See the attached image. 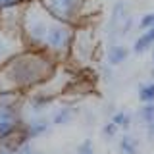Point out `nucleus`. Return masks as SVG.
I'll list each match as a JSON object with an SVG mask.
<instances>
[{
    "label": "nucleus",
    "mask_w": 154,
    "mask_h": 154,
    "mask_svg": "<svg viewBox=\"0 0 154 154\" xmlns=\"http://www.w3.org/2000/svg\"><path fill=\"white\" fill-rule=\"evenodd\" d=\"M118 150L119 154H141V146H139V139L133 133L123 131L119 133L118 139Z\"/></svg>",
    "instance_id": "nucleus-14"
},
{
    "label": "nucleus",
    "mask_w": 154,
    "mask_h": 154,
    "mask_svg": "<svg viewBox=\"0 0 154 154\" xmlns=\"http://www.w3.org/2000/svg\"><path fill=\"white\" fill-rule=\"evenodd\" d=\"M0 154H17V150H14V148L6 146V144H0Z\"/></svg>",
    "instance_id": "nucleus-23"
},
{
    "label": "nucleus",
    "mask_w": 154,
    "mask_h": 154,
    "mask_svg": "<svg viewBox=\"0 0 154 154\" xmlns=\"http://www.w3.org/2000/svg\"><path fill=\"white\" fill-rule=\"evenodd\" d=\"M75 116H77V110H75L73 104L62 102V104H58L56 108L52 110L50 122H52V125H56V127H64V125H69L71 122H73Z\"/></svg>",
    "instance_id": "nucleus-11"
},
{
    "label": "nucleus",
    "mask_w": 154,
    "mask_h": 154,
    "mask_svg": "<svg viewBox=\"0 0 154 154\" xmlns=\"http://www.w3.org/2000/svg\"><path fill=\"white\" fill-rule=\"evenodd\" d=\"M129 54H131V50H129L123 42H112V45L106 48L104 58H106V64H108V66L118 67V66H122V64L127 62Z\"/></svg>",
    "instance_id": "nucleus-12"
},
{
    "label": "nucleus",
    "mask_w": 154,
    "mask_h": 154,
    "mask_svg": "<svg viewBox=\"0 0 154 154\" xmlns=\"http://www.w3.org/2000/svg\"><path fill=\"white\" fill-rule=\"evenodd\" d=\"M137 122L143 125H148L150 122H154V102H144L141 104L137 112Z\"/></svg>",
    "instance_id": "nucleus-17"
},
{
    "label": "nucleus",
    "mask_w": 154,
    "mask_h": 154,
    "mask_svg": "<svg viewBox=\"0 0 154 154\" xmlns=\"http://www.w3.org/2000/svg\"><path fill=\"white\" fill-rule=\"evenodd\" d=\"M0 91H2V83H0Z\"/></svg>",
    "instance_id": "nucleus-25"
},
{
    "label": "nucleus",
    "mask_w": 154,
    "mask_h": 154,
    "mask_svg": "<svg viewBox=\"0 0 154 154\" xmlns=\"http://www.w3.org/2000/svg\"><path fill=\"white\" fill-rule=\"evenodd\" d=\"M17 154H42V152L33 146V141H27V143H23L21 146L17 148Z\"/></svg>",
    "instance_id": "nucleus-21"
},
{
    "label": "nucleus",
    "mask_w": 154,
    "mask_h": 154,
    "mask_svg": "<svg viewBox=\"0 0 154 154\" xmlns=\"http://www.w3.org/2000/svg\"><path fill=\"white\" fill-rule=\"evenodd\" d=\"M137 98H139V102H141V104L154 102V79L143 81V83L137 87Z\"/></svg>",
    "instance_id": "nucleus-15"
},
{
    "label": "nucleus",
    "mask_w": 154,
    "mask_h": 154,
    "mask_svg": "<svg viewBox=\"0 0 154 154\" xmlns=\"http://www.w3.org/2000/svg\"><path fill=\"white\" fill-rule=\"evenodd\" d=\"M96 46H98V41H96L94 29L89 25V21H83L81 25L75 27L69 60L79 62V64H89L96 54Z\"/></svg>",
    "instance_id": "nucleus-6"
},
{
    "label": "nucleus",
    "mask_w": 154,
    "mask_h": 154,
    "mask_svg": "<svg viewBox=\"0 0 154 154\" xmlns=\"http://www.w3.org/2000/svg\"><path fill=\"white\" fill-rule=\"evenodd\" d=\"M27 0H0V14L10 12V10H17L25 4Z\"/></svg>",
    "instance_id": "nucleus-20"
},
{
    "label": "nucleus",
    "mask_w": 154,
    "mask_h": 154,
    "mask_svg": "<svg viewBox=\"0 0 154 154\" xmlns=\"http://www.w3.org/2000/svg\"><path fill=\"white\" fill-rule=\"evenodd\" d=\"M23 48L25 45H23L21 33H19V25L0 19V67Z\"/></svg>",
    "instance_id": "nucleus-8"
},
{
    "label": "nucleus",
    "mask_w": 154,
    "mask_h": 154,
    "mask_svg": "<svg viewBox=\"0 0 154 154\" xmlns=\"http://www.w3.org/2000/svg\"><path fill=\"white\" fill-rule=\"evenodd\" d=\"M56 21L77 27L89 21V2L91 0H38Z\"/></svg>",
    "instance_id": "nucleus-4"
},
{
    "label": "nucleus",
    "mask_w": 154,
    "mask_h": 154,
    "mask_svg": "<svg viewBox=\"0 0 154 154\" xmlns=\"http://www.w3.org/2000/svg\"><path fill=\"white\" fill-rule=\"evenodd\" d=\"M150 58H152V64H154V46H152V50H150Z\"/></svg>",
    "instance_id": "nucleus-24"
},
{
    "label": "nucleus",
    "mask_w": 154,
    "mask_h": 154,
    "mask_svg": "<svg viewBox=\"0 0 154 154\" xmlns=\"http://www.w3.org/2000/svg\"><path fill=\"white\" fill-rule=\"evenodd\" d=\"M152 46H154V25L148 27L146 31L139 33V37L133 41L131 50H133V54L141 56V54H146L148 50H152Z\"/></svg>",
    "instance_id": "nucleus-13"
},
{
    "label": "nucleus",
    "mask_w": 154,
    "mask_h": 154,
    "mask_svg": "<svg viewBox=\"0 0 154 154\" xmlns=\"http://www.w3.org/2000/svg\"><path fill=\"white\" fill-rule=\"evenodd\" d=\"M56 104V93L46 91L45 87L25 94V116L27 114H46Z\"/></svg>",
    "instance_id": "nucleus-10"
},
{
    "label": "nucleus",
    "mask_w": 154,
    "mask_h": 154,
    "mask_svg": "<svg viewBox=\"0 0 154 154\" xmlns=\"http://www.w3.org/2000/svg\"><path fill=\"white\" fill-rule=\"evenodd\" d=\"M25 123V94L17 91H0V143L17 137Z\"/></svg>",
    "instance_id": "nucleus-3"
},
{
    "label": "nucleus",
    "mask_w": 154,
    "mask_h": 154,
    "mask_svg": "<svg viewBox=\"0 0 154 154\" xmlns=\"http://www.w3.org/2000/svg\"><path fill=\"white\" fill-rule=\"evenodd\" d=\"M133 29V14L129 10L127 2L119 0L114 4L110 19L106 23V35L112 42H119L123 37H127Z\"/></svg>",
    "instance_id": "nucleus-7"
},
{
    "label": "nucleus",
    "mask_w": 154,
    "mask_h": 154,
    "mask_svg": "<svg viewBox=\"0 0 154 154\" xmlns=\"http://www.w3.org/2000/svg\"><path fill=\"white\" fill-rule=\"evenodd\" d=\"M54 17L45 10L38 0H27L19 10V33L25 48L42 50Z\"/></svg>",
    "instance_id": "nucleus-2"
},
{
    "label": "nucleus",
    "mask_w": 154,
    "mask_h": 154,
    "mask_svg": "<svg viewBox=\"0 0 154 154\" xmlns=\"http://www.w3.org/2000/svg\"><path fill=\"white\" fill-rule=\"evenodd\" d=\"M152 25H154V12L143 14V16L139 17V21H137V29H139V31H146V29L152 27Z\"/></svg>",
    "instance_id": "nucleus-19"
},
{
    "label": "nucleus",
    "mask_w": 154,
    "mask_h": 154,
    "mask_svg": "<svg viewBox=\"0 0 154 154\" xmlns=\"http://www.w3.org/2000/svg\"><path fill=\"white\" fill-rule=\"evenodd\" d=\"M73 35H75V27L66 25L62 21H52L48 35L45 41V48L42 50L48 52L50 56H54L60 64L69 60L71 56V46H73Z\"/></svg>",
    "instance_id": "nucleus-5"
},
{
    "label": "nucleus",
    "mask_w": 154,
    "mask_h": 154,
    "mask_svg": "<svg viewBox=\"0 0 154 154\" xmlns=\"http://www.w3.org/2000/svg\"><path fill=\"white\" fill-rule=\"evenodd\" d=\"M60 62L45 50L23 48L0 67V83L6 91L29 94L58 75Z\"/></svg>",
    "instance_id": "nucleus-1"
},
{
    "label": "nucleus",
    "mask_w": 154,
    "mask_h": 154,
    "mask_svg": "<svg viewBox=\"0 0 154 154\" xmlns=\"http://www.w3.org/2000/svg\"><path fill=\"white\" fill-rule=\"evenodd\" d=\"M152 75H154V67H152Z\"/></svg>",
    "instance_id": "nucleus-26"
},
{
    "label": "nucleus",
    "mask_w": 154,
    "mask_h": 154,
    "mask_svg": "<svg viewBox=\"0 0 154 154\" xmlns=\"http://www.w3.org/2000/svg\"><path fill=\"white\" fill-rule=\"evenodd\" d=\"M110 122L116 123L122 131H129V127L133 123V116L129 112H125V110H118V112H114L110 116Z\"/></svg>",
    "instance_id": "nucleus-16"
},
{
    "label": "nucleus",
    "mask_w": 154,
    "mask_h": 154,
    "mask_svg": "<svg viewBox=\"0 0 154 154\" xmlns=\"http://www.w3.org/2000/svg\"><path fill=\"white\" fill-rule=\"evenodd\" d=\"M50 129H52L50 116H46V114H27L23 129H21V137L25 139V141H35L38 137L48 135Z\"/></svg>",
    "instance_id": "nucleus-9"
},
{
    "label": "nucleus",
    "mask_w": 154,
    "mask_h": 154,
    "mask_svg": "<svg viewBox=\"0 0 154 154\" xmlns=\"http://www.w3.org/2000/svg\"><path fill=\"white\" fill-rule=\"evenodd\" d=\"M146 127V139L148 141H154V122H150L148 125H144Z\"/></svg>",
    "instance_id": "nucleus-22"
},
{
    "label": "nucleus",
    "mask_w": 154,
    "mask_h": 154,
    "mask_svg": "<svg viewBox=\"0 0 154 154\" xmlns=\"http://www.w3.org/2000/svg\"><path fill=\"white\" fill-rule=\"evenodd\" d=\"M119 131H122V129L108 119V122L102 125V129H100V135H102L104 141H116V139L119 137Z\"/></svg>",
    "instance_id": "nucleus-18"
}]
</instances>
